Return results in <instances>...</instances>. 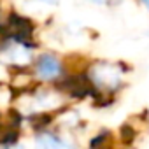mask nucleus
<instances>
[{"instance_id": "f257e3e1", "label": "nucleus", "mask_w": 149, "mask_h": 149, "mask_svg": "<svg viewBox=\"0 0 149 149\" xmlns=\"http://www.w3.org/2000/svg\"><path fill=\"white\" fill-rule=\"evenodd\" d=\"M35 72H37V76L40 79L51 81V79L58 77L61 74V63L53 54H42L35 61Z\"/></svg>"}, {"instance_id": "f03ea898", "label": "nucleus", "mask_w": 149, "mask_h": 149, "mask_svg": "<svg viewBox=\"0 0 149 149\" xmlns=\"http://www.w3.org/2000/svg\"><path fill=\"white\" fill-rule=\"evenodd\" d=\"M35 149H76L54 133H42L35 140Z\"/></svg>"}, {"instance_id": "7ed1b4c3", "label": "nucleus", "mask_w": 149, "mask_h": 149, "mask_svg": "<svg viewBox=\"0 0 149 149\" xmlns=\"http://www.w3.org/2000/svg\"><path fill=\"white\" fill-rule=\"evenodd\" d=\"M142 4H144V6H146L147 9H149V0H142Z\"/></svg>"}, {"instance_id": "20e7f679", "label": "nucleus", "mask_w": 149, "mask_h": 149, "mask_svg": "<svg viewBox=\"0 0 149 149\" xmlns=\"http://www.w3.org/2000/svg\"><path fill=\"white\" fill-rule=\"evenodd\" d=\"M93 2H97V4H104L105 0H93Z\"/></svg>"}, {"instance_id": "39448f33", "label": "nucleus", "mask_w": 149, "mask_h": 149, "mask_svg": "<svg viewBox=\"0 0 149 149\" xmlns=\"http://www.w3.org/2000/svg\"><path fill=\"white\" fill-rule=\"evenodd\" d=\"M2 30H4V28H2V26H0V32H2Z\"/></svg>"}]
</instances>
